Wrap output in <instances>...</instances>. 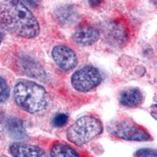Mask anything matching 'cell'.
Wrapping results in <instances>:
<instances>
[{
    "mask_svg": "<svg viewBox=\"0 0 157 157\" xmlns=\"http://www.w3.org/2000/svg\"><path fill=\"white\" fill-rule=\"evenodd\" d=\"M103 0H88V2L92 7H98L102 3Z\"/></svg>",
    "mask_w": 157,
    "mask_h": 157,
    "instance_id": "d6986e66",
    "label": "cell"
},
{
    "mask_svg": "<svg viewBox=\"0 0 157 157\" xmlns=\"http://www.w3.org/2000/svg\"><path fill=\"white\" fill-rule=\"evenodd\" d=\"M55 17L61 25H71L75 24L79 17V13L73 5L60 6L55 10Z\"/></svg>",
    "mask_w": 157,
    "mask_h": 157,
    "instance_id": "30bf717a",
    "label": "cell"
},
{
    "mask_svg": "<svg viewBox=\"0 0 157 157\" xmlns=\"http://www.w3.org/2000/svg\"><path fill=\"white\" fill-rule=\"evenodd\" d=\"M50 157H79V155L69 145L57 143L51 148Z\"/></svg>",
    "mask_w": 157,
    "mask_h": 157,
    "instance_id": "4fadbf2b",
    "label": "cell"
},
{
    "mask_svg": "<svg viewBox=\"0 0 157 157\" xmlns=\"http://www.w3.org/2000/svg\"><path fill=\"white\" fill-rule=\"evenodd\" d=\"M134 157H157V150L152 148H142L135 152Z\"/></svg>",
    "mask_w": 157,
    "mask_h": 157,
    "instance_id": "2e32d148",
    "label": "cell"
},
{
    "mask_svg": "<svg viewBox=\"0 0 157 157\" xmlns=\"http://www.w3.org/2000/svg\"><path fill=\"white\" fill-rule=\"evenodd\" d=\"M150 1H151V2H152L154 5L156 6H157V0H150Z\"/></svg>",
    "mask_w": 157,
    "mask_h": 157,
    "instance_id": "44dd1931",
    "label": "cell"
},
{
    "mask_svg": "<svg viewBox=\"0 0 157 157\" xmlns=\"http://www.w3.org/2000/svg\"><path fill=\"white\" fill-rule=\"evenodd\" d=\"M13 157H49L43 148L24 142H14L9 147Z\"/></svg>",
    "mask_w": 157,
    "mask_h": 157,
    "instance_id": "ba28073f",
    "label": "cell"
},
{
    "mask_svg": "<svg viewBox=\"0 0 157 157\" xmlns=\"http://www.w3.org/2000/svg\"><path fill=\"white\" fill-rule=\"evenodd\" d=\"M0 25L13 35L32 39L39 34L36 17L21 0H2L0 2Z\"/></svg>",
    "mask_w": 157,
    "mask_h": 157,
    "instance_id": "6da1fadb",
    "label": "cell"
},
{
    "mask_svg": "<svg viewBox=\"0 0 157 157\" xmlns=\"http://www.w3.org/2000/svg\"><path fill=\"white\" fill-rule=\"evenodd\" d=\"M2 157H8V156H5V155H3V156H2Z\"/></svg>",
    "mask_w": 157,
    "mask_h": 157,
    "instance_id": "603a6c76",
    "label": "cell"
},
{
    "mask_svg": "<svg viewBox=\"0 0 157 157\" xmlns=\"http://www.w3.org/2000/svg\"><path fill=\"white\" fill-rule=\"evenodd\" d=\"M107 130L111 134L126 141H148L152 140L151 134L145 127L130 119L113 120L107 125Z\"/></svg>",
    "mask_w": 157,
    "mask_h": 157,
    "instance_id": "277c9868",
    "label": "cell"
},
{
    "mask_svg": "<svg viewBox=\"0 0 157 157\" xmlns=\"http://www.w3.org/2000/svg\"><path fill=\"white\" fill-rule=\"evenodd\" d=\"M16 104L24 111L32 114L44 113L50 105V98L42 86L30 80H20L13 90Z\"/></svg>",
    "mask_w": 157,
    "mask_h": 157,
    "instance_id": "7a4b0ae2",
    "label": "cell"
},
{
    "mask_svg": "<svg viewBox=\"0 0 157 157\" xmlns=\"http://www.w3.org/2000/svg\"><path fill=\"white\" fill-rule=\"evenodd\" d=\"M99 37L100 32L96 27L90 25H82L75 31L72 39L76 44L86 47L96 43Z\"/></svg>",
    "mask_w": 157,
    "mask_h": 157,
    "instance_id": "52a82bcc",
    "label": "cell"
},
{
    "mask_svg": "<svg viewBox=\"0 0 157 157\" xmlns=\"http://www.w3.org/2000/svg\"><path fill=\"white\" fill-rule=\"evenodd\" d=\"M150 113L152 117L157 121V104H154L150 107Z\"/></svg>",
    "mask_w": 157,
    "mask_h": 157,
    "instance_id": "ac0fdd59",
    "label": "cell"
},
{
    "mask_svg": "<svg viewBox=\"0 0 157 157\" xmlns=\"http://www.w3.org/2000/svg\"><path fill=\"white\" fill-rule=\"evenodd\" d=\"M102 77L100 71L92 65H86L77 70L71 78V85L79 92H88L101 83Z\"/></svg>",
    "mask_w": 157,
    "mask_h": 157,
    "instance_id": "5b68a950",
    "label": "cell"
},
{
    "mask_svg": "<svg viewBox=\"0 0 157 157\" xmlns=\"http://www.w3.org/2000/svg\"><path fill=\"white\" fill-rule=\"evenodd\" d=\"M52 57L61 69L70 71L78 64L76 54L70 47L64 45L56 46L52 50Z\"/></svg>",
    "mask_w": 157,
    "mask_h": 157,
    "instance_id": "8992f818",
    "label": "cell"
},
{
    "mask_svg": "<svg viewBox=\"0 0 157 157\" xmlns=\"http://www.w3.org/2000/svg\"><path fill=\"white\" fill-rule=\"evenodd\" d=\"M1 42H2V35L0 33V44H1Z\"/></svg>",
    "mask_w": 157,
    "mask_h": 157,
    "instance_id": "7402d4cb",
    "label": "cell"
},
{
    "mask_svg": "<svg viewBox=\"0 0 157 157\" xmlns=\"http://www.w3.org/2000/svg\"><path fill=\"white\" fill-rule=\"evenodd\" d=\"M10 97V87L7 82L0 76V104L5 103Z\"/></svg>",
    "mask_w": 157,
    "mask_h": 157,
    "instance_id": "5bb4252c",
    "label": "cell"
},
{
    "mask_svg": "<svg viewBox=\"0 0 157 157\" xmlns=\"http://www.w3.org/2000/svg\"><path fill=\"white\" fill-rule=\"evenodd\" d=\"M104 33L107 42L115 47L123 46L125 44L128 39L126 29L120 24H109L104 29Z\"/></svg>",
    "mask_w": 157,
    "mask_h": 157,
    "instance_id": "9c48e42d",
    "label": "cell"
},
{
    "mask_svg": "<svg viewBox=\"0 0 157 157\" xmlns=\"http://www.w3.org/2000/svg\"><path fill=\"white\" fill-rule=\"evenodd\" d=\"M23 1L29 4V5H30L32 7H36V6L39 5L40 0H23Z\"/></svg>",
    "mask_w": 157,
    "mask_h": 157,
    "instance_id": "ffe728a7",
    "label": "cell"
},
{
    "mask_svg": "<svg viewBox=\"0 0 157 157\" xmlns=\"http://www.w3.org/2000/svg\"><path fill=\"white\" fill-rule=\"evenodd\" d=\"M68 120V117L66 114L64 113H58L56 115L52 120L53 125L56 127H61L64 126L67 123Z\"/></svg>",
    "mask_w": 157,
    "mask_h": 157,
    "instance_id": "9a60e30c",
    "label": "cell"
},
{
    "mask_svg": "<svg viewBox=\"0 0 157 157\" xmlns=\"http://www.w3.org/2000/svg\"><path fill=\"white\" fill-rule=\"evenodd\" d=\"M144 100L141 91L138 88H127L120 94V103L127 108H137L142 104Z\"/></svg>",
    "mask_w": 157,
    "mask_h": 157,
    "instance_id": "8fae6325",
    "label": "cell"
},
{
    "mask_svg": "<svg viewBox=\"0 0 157 157\" xmlns=\"http://www.w3.org/2000/svg\"><path fill=\"white\" fill-rule=\"evenodd\" d=\"M5 128H6L10 135L14 139L24 140L28 137L23 122L17 118H9L5 122Z\"/></svg>",
    "mask_w": 157,
    "mask_h": 157,
    "instance_id": "7c38bea8",
    "label": "cell"
},
{
    "mask_svg": "<svg viewBox=\"0 0 157 157\" xmlns=\"http://www.w3.org/2000/svg\"><path fill=\"white\" fill-rule=\"evenodd\" d=\"M103 131L101 122L94 116H82L68 129L67 138L77 146L92 141Z\"/></svg>",
    "mask_w": 157,
    "mask_h": 157,
    "instance_id": "3957f363",
    "label": "cell"
},
{
    "mask_svg": "<svg viewBox=\"0 0 157 157\" xmlns=\"http://www.w3.org/2000/svg\"><path fill=\"white\" fill-rule=\"evenodd\" d=\"M4 129H5V120L2 113L0 112V138L2 137Z\"/></svg>",
    "mask_w": 157,
    "mask_h": 157,
    "instance_id": "e0dca14e",
    "label": "cell"
}]
</instances>
